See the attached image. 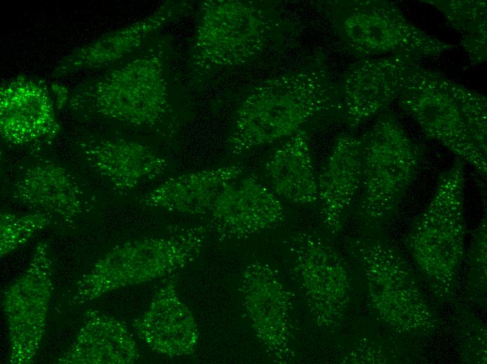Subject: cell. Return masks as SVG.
I'll use <instances>...</instances> for the list:
<instances>
[{
  "label": "cell",
  "mask_w": 487,
  "mask_h": 364,
  "mask_svg": "<svg viewBox=\"0 0 487 364\" xmlns=\"http://www.w3.org/2000/svg\"><path fill=\"white\" fill-rule=\"evenodd\" d=\"M398 103L425 136L486 176L487 99L436 71L417 66L405 71Z\"/></svg>",
  "instance_id": "cell-1"
},
{
  "label": "cell",
  "mask_w": 487,
  "mask_h": 364,
  "mask_svg": "<svg viewBox=\"0 0 487 364\" xmlns=\"http://www.w3.org/2000/svg\"><path fill=\"white\" fill-rule=\"evenodd\" d=\"M339 110L343 113L340 90L324 69L296 70L269 78L242 102L227 148L235 155L242 154L290 136L316 114Z\"/></svg>",
  "instance_id": "cell-2"
},
{
  "label": "cell",
  "mask_w": 487,
  "mask_h": 364,
  "mask_svg": "<svg viewBox=\"0 0 487 364\" xmlns=\"http://www.w3.org/2000/svg\"><path fill=\"white\" fill-rule=\"evenodd\" d=\"M465 162L440 174L435 194L412 224L405 246L435 297L452 299L465 253Z\"/></svg>",
  "instance_id": "cell-3"
},
{
  "label": "cell",
  "mask_w": 487,
  "mask_h": 364,
  "mask_svg": "<svg viewBox=\"0 0 487 364\" xmlns=\"http://www.w3.org/2000/svg\"><path fill=\"white\" fill-rule=\"evenodd\" d=\"M347 251L362 272L372 312L389 329L423 337L437 327V315L404 255L382 235L351 239Z\"/></svg>",
  "instance_id": "cell-4"
},
{
  "label": "cell",
  "mask_w": 487,
  "mask_h": 364,
  "mask_svg": "<svg viewBox=\"0 0 487 364\" xmlns=\"http://www.w3.org/2000/svg\"><path fill=\"white\" fill-rule=\"evenodd\" d=\"M72 111L133 126L157 123L169 109L163 52L150 49L70 92Z\"/></svg>",
  "instance_id": "cell-5"
},
{
  "label": "cell",
  "mask_w": 487,
  "mask_h": 364,
  "mask_svg": "<svg viewBox=\"0 0 487 364\" xmlns=\"http://www.w3.org/2000/svg\"><path fill=\"white\" fill-rule=\"evenodd\" d=\"M359 139L362 180L357 214L367 228L378 230L398 211L416 177L423 150L388 112L380 113Z\"/></svg>",
  "instance_id": "cell-6"
},
{
  "label": "cell",
  "mask_w": 487,
  "mask_h": 364,
  "mask_svg": "<svg viewBox=\"0 0 487 364\" xmlns=\"http://www.w3.org/2000/svg\"><path fill=\"white\" fill-rule=\"evenodd\" d=\"M206 232L205 227L195 226L113 248L77 282L71 304H84L113 290L150 281L183 268L199 255Z\"/></svg>",
  "instance_id": "cell-7"
},
{
  "label": "cell",
  "mask_w": 487,
  "mask_h": 364,
  "mask_svg": "<svg viewBox=\"0 0 487 364\" xmlns=\"http://www.w3.org/2000/svg\"><path fill=\"white\" fill-rule=\"evenodd\" d=\"M327 13L342 42L360 57L402 53L423 59L453 48L412 24L389 1H331Z\"/></svg>",
  "instance_id": "cell-8"
},
{
  "label": "cell",
  "mask_w": 487,
  "mask_h": 364,
  "mask_svg": "<svg viewBox=\"0 0 487 364\" xmlns=\"http://www.w3.org/2000/svg\"><path fill=\"white\" fill-rule=\"evenodd\" d=\"M271 21L250 2L210 0L202 4L190 59L198 70L241 65L265 46Z\"/></svg>",
  "instance_id": "cell-9"
},
{
  "label": "cell",
  "mask_w": 487,
  "mask_h": 364,
  "mask_svg": "<svg viewBox=\"0 0 487 364\" xmlns=\"http://www.w3.org/2000/svg\"><path fill=\"white\" fill-rule=\"evenodd\" d=\"M290 272L316 324L337 326L351 298V276L339 252L323 237L298 232L289 239Z\"/></svg>",
  "instance_id": "cell-10"
},
{
  "label": "cell",
  "mask_w": 487,
  "mask_h": 364,
  "mask_svg": "<svg viewBox=\"0 0 487 364\" xmlns=\"http://www.w3.org/2000/svg\"><path fill=\"white\" fill-rule=\"evenodd\" d=\"M52 265L48 245L39 242L26 271L4 294L10 363H31L40 348L52 290Z\"/></svg>",
  "instance_id": "cell-11"
},
{
  "label": "cell",
  "mask_w": 487,
  "mask_h": 364,
  "mask_svg": "<svg viewBox=\"0 0 487 364\" xmlns=\"http://www.w3.org/2000/svg\"><path fill=\"white\" fill-rule=\"evenodd\" d=\"M247 319L269 356L286 363L294 356L292 302L278 272L266 263L248 265L239 284Z\"/></svg>",
  "instance_id": "cell-12"
},
{
  "label": "cell",
  "mask_w": 487,
  "mask_h": 364,
  "mask_svg": "<svg viewBox=\"0 0 487 364\" xmlns=\"http://www.w3.org/2000/svg\"><path fill=\"white\" fill-rule=\"evenodd\" d=\"M51 85L42 79L18 75L0 88V133L7 144L38 148L50 145L61 126Z\"/></svg>",
  "instance_id": "cell-13"
},
{
  "label": "cell",
  "mask_w": 487,
  "mask_h": 364,
  "mask_svg": "<svg viewBox=\"0 0 487 364\" xmlns=\"http://www.w3.org/2000/svg\"><path fill=\"white\" fill-rule=\"evenodd\" d=\"M209 214V230L220 240L247 238L274 228L285 219L278 196L253 175L227 184Z\"/></svg>",
  "instance_id": "cell-14"
},
{
  "label": "cell",
  "mask_w": 487,
  "mask_h": 364,
  "mask_svg": "<svg viewBox=\"0 0 487 364\" xmlns=\"http://www.w3.org/2000/svg\"><path fill=\"white\" fill-rule=\"evenodd\" d=\"M421 59L408 54H394L362 60L345 73L340 86L343 114L355 128L381 113L398 97L407 69Z\"/></svg>",
  "instance_id": "cell-15"
},
{
  "label": "cell",
  "mask_w": 487,
  "mask_h": 364,
  "mask_svg": "<svg viewBox=\"0 0 487 364\" xmlns=\"http://www.w3.org/2000/svg\"><path fill=\"white\" fill-rule=\"evenodd\" d=\"M76 151L98 176L119 192L164 173L166 160L148 146L129 139L92 135L76 142Z\"/></svg>",
  "instance_id": "cell-16"
},
{
  "label": "cell",
  "mask_w": 487,
  "mask_h": 364,
  "mask_svg": "<svg viewBox=\"0 0 487 364\" xmlns=\"http://www.w3.org/2000/svg\"><path fill=\"white\" fill-rule=\"evenodd\" d=\"M133 327L152 350L169 357L192 354L199 341L195 318L180 299L173 279L156 292L146 312L134 321Z\"/></svg>",
  "instance_id": "cell-17"
},
{
  "label": "cell",
  "mask_w": 487,
  "mask_h": 364,
  "mask_svg": "<svg viewBox=\"0 0 487 364\" xmlns=\"http://www.w3.org/2000/svg\"><path fill=\"white\" fill-rule=\"evenodd\" d=\"M317 179L320 219L331 235H338L362 185L359 138L340 134Z\"/></svg>",
  "instance_id": "cell-18"
},
{
  "label": "cell",
  "mask_w": 487,
  "mask_h": 364,
  "mask_svg": "<svg viewBox=\"0 0 487 364\" xmlns=\"http://www.w3.org/2000/svg\"><path fill=\"white\" fill-rule=\"evenodd\" d=\"M187 6L183 1H167L146 18L75 49L56 65L53 76L62 77L115 63L139 49L154 33L176 19L185 12Z\"/></svg>",
  "instance_id": "cell-19"
},
{
  "label": "cell",
  "mask_w": 487,
  "mask_h": 364,
  "mask_svg": "<svg viewBox=\"0 0 487 364\" xmlns=\"http://www.w3.org/2000/svg\"><path fill=\"white\" fill-rule=\"evenodd\" d=\"M15 197L29 207L71 220L84 208V192L69 170L40 158L28 165L14 184Z\"/></svg>",
  "instance_id": "cell-20"
},
{
  "label": "cell",
  "mask_w": 487,
  "mask_h": 364,
  "mask_svg": "<svg viewBox=\"0 0 487 364\" xmlns=\"http://www.w3.org/2000/svg\"><path fill=\"white\" fill-rule=\"evenodd\" d=\"M140 357L127 326L99 311L84 314L83 326L60 364H132Z\"/></svg>",
  "instance_id": "cell-21"
},
{
  "label": "cell",
  "mask_w": 487,
  "mask_h": 364,
  "mask_svg": "<svg viewBox=\"0 0 487 364\" xmlns=\"http://www.w3.org/2000/svg\"><path fill=\"white\" fill-rule=\"evenodd\" d=\"M242 173L241 167L232 164L182 174L166 180L146 194L141 202L181 214H209L219 193Z\"/></svg>",
  "instance_id": "cell-22"
},
{
  "label": "cell",
  "mask_w": 487,
  "mask_h": 364,
  "mask_svg": "<svg viewBox=\"0 0 487 364\" xmlns=\"http://www.w3.org/2000/svg\"><path fill=\"white\" fill-rule=\"evenodd\" d=\"M264 172L278 197L298 204L318 201V179L309 137L302 128L274 150L264 165Z\"/></svg>",
  "instance_id": "cell-23"
},
{
  "label": "cell",
  "mask_w": 487,
  "mask_h": 364,
  "mask_svg": "<svg viewBox=\"0 0 487 364\" xmlns=\"http://www.w3.org/2000/svg\"><path fill=\"white\" fill-rule=\"evenodd\" d=\"M437 8L461 36V43L474 64L486 60V1H423Z\"/></svg>",
  "instance_id": "cell-24"
},
{
  "label": "cell",
  "mask_w": 487,
  "mask_h": 364,
  "mask_svg": "<svg viewBox=\"0 0 487 364\" xmlns=\"http://www.w3.org/2000/svg\"><path fill=\"white\" fill-rule=\"evenodd\" d=\"M52 222V215L38 211L19 215L1 211L0 216L1 257L22 247Z\"/></svg>",
  "instance_id": "cell-25"
}]
</instances>
